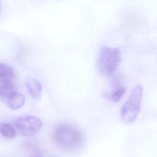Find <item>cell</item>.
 I'll return each mask as SVG.
<instances>
[{"label":"cell","instance_id":"obj_12","mask_svg":"<svg viewBox=\"0 0 157 157\" xmlns=\"http://www.w3.org/2000/svg\"><path fill=\"white\" fill-rule=\"evenodd\" d=\"M1 2H0V11H1Z\"/></svg>","mask_w":157,"mask_h":157},{"label":"cell","instance_id":"obj_6","mask_svg":"<svg viewBox=\"0 0 157 157\" xmlns=\"http://www.w3.org/2000/svg\"><path fill=\"white\" fill-rule=\"evenodd\" d=\"M17 92L13 80L0 78V96L7 99Z\"/></svg>","mask_w":157,"mask_h":157},{"label":"cell","instance_id":"obj_10","mask_svg":"<svg viewBox=\"0 0 157 157\" xmlns=\"http://www.w3.org/2000/svg\"><path fill=\"white\" fill-rule=\"evenodd\" d=\"M125 92V88L124 86H120L117 88L115 91L111 94V99L114 102H118L123 96Z\"/></svg>","mask_w":157,"mask_h":157},{"label":"cell","instance_id":"obj_2","mask_svg":"<svg viewBox=\"0 0 157 157\" xmlns=\"http://www.w3.org/2000/svg\"><path fill=\"white\" fill-rule=\"evenodd\" d=\"M121 61V52L117 47H103L99 50L97 59V68L104 76L113 74Z\"/></svg>","mask_w":157,"mask_h":157},{"label":"cell","instance_id":"obj_4","mask_svg":"<svg viewBox=\"0 0 157 157\" xmlns=\"http://www.w3.org/2000/svg\"><path fill=\"white\" fill-rule=\"evenodd\" d=\"M17 130L24 136L31 137L36 134L42 128V122L34 116L20 117L15 121Z\"/></svg>","mask_w":157,"mask_h":157},{"label":"cell","instance_id":"obj_1","mask_svg":"<svg viewBox=\"0 0 157 157\" xmlns=\"http://www.w3.org/2000/svg\"><path fill=\"white\" fill-rule=\"evenodd\" d=\"M55 144L66 150H74L80 147L84 142V136L77 128L69 124L58 126L53 132Z\"/></svg>","mask_w":157,"mask_h":157},{"label":"cell","instance_id":"obj_7","mask_svg":"<svg viewBox=\"0 0 157 157\" xmlns=\"http://www.w3.org/2000/svg\"><path fill=\"white\" fill-rule=\"evenodd\" d=\"M6 99L7 105L13 110L20 109L25 102V97L24 95L18 91Z\"/></svg>","mask_w":157,"mask_h":157},{"label":"cell","instance_id":"obj_3","mask_svg":"<svg viewBox=\"0 0 157 157\" xmlns=\"http://www.w3.org/2000/svg\"><path fill=\"white\" fill-rule=\"evenodd\" d=\"M142 93L143 87L141 85H136L132 88L128 99L121 109V118L124 122L132 123L137 118L140 108Z\"/></svg>","mask_w":157,"mask_h":157},{"label":"cell","instance_id":"obj_5","mask_svg":"<svg viewBox=\"0 0 157 157\" xmlns=\"http://www.w3.org/2000/svg\"><path fill=\"white\" fill-rule=\"evenodd\" d=\"M25 85L28 92L35 99L39 100L42 95V87L40 82L36 78L28 76L25 78Z\"/></svg>","mask_w":157,"mask_h":157},{"label":"cell","instance_id":"obj_8","mask_svg":"<svg viewBox=\"0 0 157 157\" xmlns=\"http://www.w3.org/2000/svg\"><path fill=\"white\" fill-rule=\"evenodd\" d=\"M14 77L13 68L7 64L0 63V78L13 80Z\"/></svg>","mask_w":157,"mask_h":157},{"label":"cell","instance_id":"obj_9","mask_svg":"<svg viewBox=\"0 0 157 157\" xmlns=\"http://www.w3.org/2000/svg\"><path fill=\"white\" fill-rule=\"evenodd\" d=\"M0 133L6 138H13L16 134V131L13 127L6 123H2L0 124Z\"/></svg>","mask_w":157,"mask_h":157},{"label":"cell","instance_id":"obj_11","mask_svg":"<svg viewBox=\"0 0 157 157\" xmlns=\"http://www.w3.org/2000/svg\"><path fill=\"white\" fill-rule=\"evenodd\" d=\"M31 157H59L56 155L49 154V153H39L37 155H34Z\"/></svg>","mask_w":157,"mask_h":157}]
</instances>
